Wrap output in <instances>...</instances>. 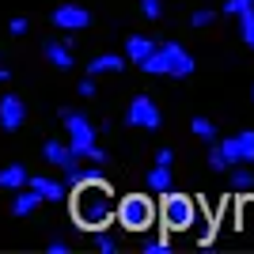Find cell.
<instances>
[{
    "mask_svg": "<svg viewBox=\"0 0 254 254\" xmlns=\"http://www.w3.org/2000/svg\"><path fill=\"white\" fill-rule=\"evenodd\" d=\"M42 53H46V61H50L53 68H61V72H68V68L76 64L72 50H68L64 42H57V38H46V42H42Z\"/></svg>",
    "mask_w": 254,
    "mask_h": 254,
    "instance_id": "obj_11",
    "label": "cell"
},
{
    "mask_svg": "<svg viewBox=\"0 0 254 254\" xmlns=\"http://www.w3.org/2000/svg\"><path fill=\"white\" fill-rule=\"evenodd\" d=\"M251 99H254V87H251Z\"/></svg>",
    "mask_w": 254,
    "mask_h": 254,
    "instance_id": "obj_31",
    "label": "cell"
},
{
    "mask_svg": "<svg viewBox=\"0 0 254 254\" xmlns=\"http://www.w3.org/2000/svg\"><path fill=\"white\" fill-rule=\"evenodd\" d=\"M156 38H148V34H129V38H126V57H129V61H133V64H140V61H148V57H152V53H156Z\"/></svg>",
    "mask_w": 254,
    "mask_h": 254,
    "instance_id": "obj_12",
    "label": "cell"
},
{
    "mask_svg": "<svg viewBox=\"0 0 254 254\" xmlns=\"http://www.w3.org/2000/svg\"><path fill=\"white\" fill-rule=\"evenodd\" d=\"M212 23H216V11L212 8H197L190 15V27H212Z\"/></svg>",
    "mask_w": 254,
    "mask_h": 254,
    "instance_id": "obj_22",
    "label": "cell"
},
{
    "mask_svg": "<svg viewBox=\"0 0 254 254\" xmlns=\"http://www.w3.org/2000/svg\"><path fill=\"white\" fill-rule=\"evenodd\" d=\"M144 254H171L167 239H144Z\"/></svg>",
    "mask_w": 254,
    "mask_h": 254,
    "instance_id": "obj_25",
    "label": "cell"
},
{
    "mask_svg": "<svg viewBox=\"0 0 254 254\" xmlns=\"http://www.w3.org/2000/svg\"><path fill=\"white\" fill-rule=\"evenodd\" d=\"M140 11H144V15H148L152 23H156V19H163V0H140Z\"/></svg>",
    "mask_w": 254,
    "mask_h": 254,
    "instance_id": "obj_23",
    "label": "cell"
},
{
    "mask_svg": "<svg viewBox=\"0 0 254 254\" xmlns=\"http://www.w3.org/2000/svg\"><path fill=\"white\" fill-rule=\"evenodd\" d=\"M122 68H126V53L122 57L118 53H99L87 64V76H110V72H122Z\"/></svg>",
    "mask_w": 254,
    "mask_h": 254,
    "instance_id": "obj_14",
    "label": "cell"
},
{
    "mask_svg": "<svg viewBox=\"0 0 254 254\" xmlns=\"http://www.w3.org/2000/svg\"><path fill=\"white\" fill-rule=\"evenodd\" d=\"M38 205H42V197H38V193H34L31 186H23V190H15V201H11V212H15V216H31V212L38 209Z\"/></svg>",
    "mask_w": 254,
    "mask_h": 254,
    "instance_id": "obj_18",
    "label": "cell"
},
{
    "mask_svg": "<svg viewBox=\"0 0 254 254\" xmlns=\"http://www.w3.org/2000/svg\"><path fill=\"white\" fill-rule=\"evenodd\" d=\"M239 34H243L247 50H254V8H247L243 15H239Z\"/></svg>",
    "mask_w": 254,
    "mask_h": 254,
    "instance_id": "obj_20",
    "label": "cell"
},
{
    "mask_svg": "<svg viewBox=\"0 0 254 254\" xmlns=\"http://www.w3.org/2000/svg\"><path fill=\"white\" fill-rule=\"evenodd\" d=\"M140 68H144L148 76H179L182 80V76H193L197 61H193L179 42H159L148 61H140Z\"/></svg>",
    "mask_w": 254,
    "mask_h": 254,
    "instance_id": "obj_3",
    "label": "cell"
},
{
    "mask_svg": "<svg viewBox=\"0 0 254 254\" xmlns=\"http://www.w3.org/2000/svg\"><path fill=\"white\" fill-rule=\"evenodd\" d=\"M95 247H99L103 254H114V251H118V243H114V239H110L106 232H99V235H95Z\"/></svg>",
    "mask_w": 254,
    "mask_h": 254,
    "instance_id": "obj_27",
    "label": "cell"
},
{
    "mask_svg": "<svg viewBox=\"0 0 254 254\" xmlns=\"http://www.w3.org/2000/svg\"><path fill=\"white\" fill-rule=\"evenodd\" d=\"M42 156H46V163L50 167H57V171H64V167H72L76 159V152L68 148V144H57V140H50V144H42Z\"/></svg>",
    "mask_w": 254,
    "mask_h": 254,
    "instance_id": "obj_13",
    "label": "cell"
},
{
    "mask_svg": "<svg viewBox=\"0 0 254 254\" xmlns=\"http://www.w3.org/2000/svg\"><path fill=\"white\" fill-rule=\"evenodd\" d=\"M209 167H212V171H220V175H224L228 167H232V163H228V156L220 152V144H216V140L209 144Z\"/></svg>",
    "mask_w": 254,
    "mask_h": 254,
    "instance_id": "obj_21",
    "label": "cell"
},
{
    "mask_svg": "<svg viewBox=\"0 0 254 254\" xmlns=\"http://www.w3.org/2000/svg\"><path fill=\"white\" fill-rule=\"evenodd\" d=\"M247 8H254V0H224V15H243Z\"/></svg>",
    "mask_w": 254,
    "mask_h": 254,
    "instance_id": "obj_24",
    "label": "cell"
},
{
    "mask_svg": "<svg viewBox=\"0 0 254 254\" xmlns=\"http://www.w3.org/2000/svg\"><path fill=\"white\" fill-rule=\"evenodd\" d=\"M27 179H31V175H27V167H23V163H8V167H0V190H23V186H27Z\"/></svg>",
    "mask_w": 254,
    "mask_h": 254,
    "instance_id": "obj_15",
    "label": "cell"
},
{
    "mask_svg": "<svg viewBox=\"0 0 254 254\" xmlns=\"http://www.w3.org/2000/svg\"><path fill=\"white\" fill-rule=\"evenodd\" d=\"M27 31H31V23L23 19V15H15V19L8 23V34H15V38H23V34H27Z\"/></svg>",
    "mask_w": 254,
    "mask_h": 254,
    "instance_id": "obj_26",
    "label": "cell"
},
{
    "mask_svg": "<svg viewBox=\"0 0 254 254\" xmlns=\"http://www.w3.org/2000/svg\"><path fill=\"white\" fill-rule=\"evenodd\" d=\"M50 23L57 31H84V27H91V11L80 4H61V8H53Z\"/></svg>",
    "mask_w": 254,
    "mask_h": 254,
    "instance_id": "obj_8",
    "label": "cell"
},
{
    "mask_svg": "<svg viewBox=\"0 0 254 254\" xmlns=\"http://www.w3.org/2000/svg\"><path fill=\"white\" fill-rule=\"evenodd\" d=\"M61 122H64V133H68V148L84 159V163L103 167V163H106V152L95 144V126H91V122H87L80 110H64Z\"/></svg>",
    "mask_w": 254,
    "mask_h": 254,
    "instance_id": "obj_2",
    "label": "cell"
},
{
    "mask_svg": "<svg viewBox=\"0 0 254 254\" xmlns=\"http://www.w3.org/2000/svg\"><path fill=\"white\" fill-rule=\"evenodd\" d=\"M114 216H118V224H122L126 232H137V235H140V232H148L152 224H156L159 209L152 205L148 193H126V197L118 201Z\"/></svg>",
    "mask_w": 254,
    "mask_h": 254,
    "instance_id": "obj_4",
    "label": "cell"
},
{
    "mask_svg": "<svg viewBox=\"0 0 254 254\" xmlns=\"http://www.w3.org/2000/svg\"><path fill=\"white\" fill-rule=\"evenodd\" d=\"M190 129H193V137H201L205 144H212V140H216V126H212L209 118H193Z\"/></svg>",
    "mask_w": 254,
    "mask_h": 254,
    "instance_id": "obj_19",
    "label": "cell"
},
{
    "mask_svg": "<svg viewBox=\"0 0 254 254\" xmlns=\"http://www.w3.org/2000/svg\"><path fill=\"white\" fill-rule=\"evenodd\" d=\"M148 190H152V193H167V190H175V175H171L167 163H156V167L148 171Z\"/></svg>",
    "mask_w": 254,
    "mask_h": 254,
    "instance_id": "obj_17",
    "label": "cell"
},
{
    "mask_svg": "<svg viewBox=\"0 0 254 254\" xmlns=\"http://www.w3.org/2000/svg\"><path fill=\"white\" fill-rule=\"evenodd\" d=\"M68 251V243H61V239H50V254H64Z\"/></svg>",
    "mask_w": 254,
    "mask_h": 254,
    "instance_id": "obj_30",
    "label": "cell"
},
{
    "mask_svg": "<svg viewBox=\"0 0 254 254\" xmlns=\"http://www.w3.org/2000/svg\"><path fill=\"white\" fill-rule=\"evenodd\" d=\"M220 152L228 156V163H254V129H243L235 137H224L216 140Z\"/></svg>",
    "mask_w": 254,
    "mask_h": 254,
    "instance_id": "obj_7",
    "label": "cell"
},
{
    "mask_svg": "<svg viewBox=\"0 0 254 254\" xmlns=\"http://www.w3.org/2000/svg\"><path fill=\"white\" fill-rule=\"evenodd\" d=\"M23 122H27V103L19 95H4L0 99V129L15 133V129H23Z\"/></svg>",
    "mask_w": 254,
    "mask_h": 254,
    "instance_id": "obj_9",
    "label": "cell"
},
{
    "mask_svg": "<svg viewBox=\"0 0 254 254\" xmlns=\"http://www.w3.org/2000/svg\"><path fill=\"white\" fill-rule=\"evenodd\" d=\"M159 216L167 224V232H186V228H193V220H197V205H193V197H186V193L167 190L163 193V205H159Z\"/></svg>",
    "mask_w": 254,
    "mask_h": 254,
    "instance_id": "obj_5",
    "label": "cell"
},
{
    "mask_svg": "<svg viewBox=\"0 0 254 254\" xmlns=\"http://www.w3.org/2000/svg\"><path fill=\"white\" fill-rule=\"evenodd\" d=\"M126 122H129L133 129H148V133L163 126V118H159V106L152 103L148 95H133V103L126 106Z\"/></svg>",
    "mask_w": 254,
    "mask_h": 254,
    "instance_id": "obj_6",
    "label": "cell"
},
{
    "mask_svg": "<svg viewBox=\"0 0 254 254\" xmlns=\"http://www.w3.org/2000/svg\"><path fill=\"white\" fill-rule=\"evenodd\" d=\"M76 91H80V95H84V99H91V95H95V91H99V87H95V76H84V80L76 84Z\"/></svg>",
    "mask_w": 254,
    "mask_h": 254,
    "instance_id": "obj_28",
    "label": "cell"
},
{
    "mask_svg": "<svg viewBox=\"0 0 254 254\" xmlns=\"http://www.w3.org/2000/svg\"><path fill=\"white\" fill-rule=\"evenodd\" d=\"M114 209H118V201H114V193L103 186V179H87V182L76 186V193H72V216H76L80 228L99 232L103 224L114 220Z\"/></svg>",
    "mask_w": 254,
    "mask_h": 254,
    "instance_id": "obj_1",
    "label": "cell"
},
{
    "mask_svg": "<svg viewBox=\"0 0 254 254\" xmlns=\"http://www.w3.org/2000/svg\"><path fill=\"white\" fill-rule=\"evenodd\" d=\"M224 175H228V186H232V190H239V193L254 190V171L247 167V163H232Z\"/></svg>",
    "mask_w": 254,
    "mask_h": 254,
    "instance_id": "obj_16",
    "label": "cell"
},
{
    "mask_svg": "<svg viewBox=\"0 0 254 254\" xmlns=\"http://www.w3.org/2000/svg\"><path fill=\"white\" fill-rule=\"evenodd\" d=\"M27 186H31L42 201H61V197H64V182L61 179H50V175H31Z\"/></svg>",
    "mask_w": 254,
    "mask_h": 254,
    "instance_id": "obj_10",
    "label": "cell"
},
{
    "mask_svg": "<svg viewBox=\"0 0 254 254\" xmlns=\"http://www.w3.org/2000/svg\"><path fill=\"white\" fill-rule=\"evenodd\" d=\"M156 163H167V167H171V163H175V152H171V148H159L156 152Z\"/></svg>",
    "mask_w": 254,
    "mask_h": 254,
    "instance_id": "obj_29",
    "label": "cell"
}]
</instances>
